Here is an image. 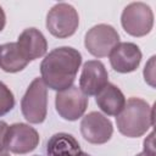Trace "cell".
<instances>
[{"mask_svg": "<svg viewBox=\"0 0 156 156\" xmlns=\"http://www.w3.org/2000/svg\"><path fill=\"white\" fill-rule=\"evenodd\" d=\"M80 63L82 56L78 50L68 46L56 48L41 61V79L52 90H65L72 87Z\"/></svg>", "mask_w": 156, "mask_h": 156, "instance_id": "6da1fadb", "label": "cell"}, {"mask_svg": "<svg viewBox=\"0 0 156 156\" xmlns=\"http://www.w3.org/2000/svg\"><path fill=\"white\" fill-rule=\"evenodd\" d=\"M118 130L128 138H138L154 126V107L145 100L130 98L121 113L116 116Z\"/></svg>", "mask_w": 156, "mask_h": 156, "instance_id": "7a4b0ae2", "label": "cell"}, {"mask_svg": "<svg viewBox=\"0 0 156 156\" xmlns=\"http://www.w3.org/2000/svg\"><path fill=\"white\" fill-rule=\"evenodd\" d=\"M23 117L29 123H41L48 111V88L41 78H35L28 87L21 101Z\"/></svg>", "mask_w": 156, "mask_h": 156, "instance_id": "3957f363", "label": "cell"}, {"mask_svg": "<svg viewBox=\"0 0 156 156\" xmlns=\"http://www.w3.org/2000/svg\"><path fill=\"white\" fill-rule=\"evenodd\" d=\"M79 17L77 10L66 2L56 4L46 16V28L56 38H68L78 28Z\"/></svg>", "mask_w": 156, "mask_h": 156, "instance_id": "277c9868", "label": "cell"}, {"mask_svg": "<svg viewBox=\"0 0 156 156\" xmlns=\"http://www.w3.org/2000/svg\"><path fill=\"white\" fill-rule=\"evenodd\" d=\"M121 22L128 34L133 37H144L152 29L154 13L149 5L139 1L132 2L124 7Z\"/></svg>", "mask_w": 156, "mask_h": 156, "instance_id": "5b68a950", "label": "cell"}, {"mask_svg": "<svg viewBox=\"0 0 156 156\" xmlns=\"http://www.w3.org/2000/svg\"><path fill=\"white\" fill-rule=\"evenodd\" d=\"M119 43L117 30L108 24H98L88 30L84 39L87 50L95 57L108 56L113 48Z\"/></svg>", "mask_w": 156, "mask_h": 156, "instance_id": "8992f818", "label": "cell"}, {"mask_svg": "<svg viewBox=\"0 0 156 156\" xmlns=\"http://www.w3.org/2000/svg\"><path fill=\"white\" fill-rule=\"evenodd\" d=\"M55 106L63 119L77 121L83 116L88 107V96L78 87L72 85L65 90L57 91Z\"/></svg>", "mask_w": 156, "mask_h": 156, "instance_id": "52a82bcc", "label": "cell"}, {"mask_svg": "<svg viewBox=\"0 0 156 156\" xmlns=\"http://www.w3.org/2000/svg\"><path fill=\"white\" fill-rule=\"evenodd\" d=\"M39 144L38 132L24 123H15L9 127L6 135V149L13 154H28Z\"/></svg>", "mask_w": 156, "mask_h": 156, "instance_id": "ba28073f", "label": "cell"}, {"mask_svg": "<svg viewBox=\"0 0 156 156\" xmlns=\"http://www.w3.org/2000/svg\"><path fill=\"white\" fill-rule=\"evenodd\" d=\"M80 133L91 144H105L111 139L113 127L111 121L100 112H90L80 122Z\"/></svg>", "mask_w": 156, "mask_h": 156, "instance_id": "9c48e42d", "label": "cell"}, {"mask_svg": "<svg viewBox=\"0 0 156 156\" xmlns=\"http://www.w3.org/2000/svg\"><path fill=\"white\" fill-rule=\"evenodd\" d=\"M107 83L108 74L102 62L90 60L84 63L79 79V89L87 96L98 95Z\"/></svg>", "mask_w": 156, "mask_h": 156, "instance_id": "30bf717a", "label": "cell"}, {"mask_svg": "<svg viewBox=\"0 0 156 156\" xmlns=\"http://www.w3.org/2000/svg\"><path fill=\"white\" fill-rule=\"evenodd\" d=\"M108 56L112 68L119 73L135 71L141 61V51L133 43H118Z\"/></svg>", "mask_w": 156, "mask_h": 156, "instance_id": "8fae6325", "label": "cell"}, {"mask_svg": "<svg viewBox=\"0 0 156 156\" xmlns=\"http://www.w3.org/2000/svg\"><path fill=\"white\" fill-rule=\"evenodd\" d=\"M17 48L26 61H33L45 55L48 43L45 37L37 28L24 29L17 40Z\"/></svg>", "mask_w": 156, "mask_h": 156, "instance_id": "7c38bea8", "label": "cell"}, {"mask_svg": "<svg viewBox=\"0 0 156 156\" xmlns=\"http://www.w3.org/2000/svg\"><path fill=\"white\" fill-rule=\"evenodd\" d=\"M96 104L106 115L118 116L126 105V98L119 88L107 83L96 95Z\"/></svg>", "mask_w": 156, "mask_h": 156, "instance_id": "4fadbf2b", "label": "cell"}, {"mask_svg": "<svg viewBox=\"0 0 156 156\" xmlns=\"http://www.w3.org/2000/svg\"><path fill=\"white\" fill-rule=\"evenodd\" d=\"M48 156H78L80 151L79 143L68 133L54 134L46 144Z\"/></svg>", "mask_w": 156, "mask_h": 156, "instance_id": "5bb4252c", "label": "cell"}, {"mask_svg": "<svg viewBox=\"0 0 156 156\" xmlns=\"http://www.w3.org/2000/svg\"><path fill=\"white\" fill-rule=\"evenodd\" d=\"M28 61L21 55L16 43H7L0 46V68L9 73H16L26 68Z\"/></svg>", "mask_w": 156, "mask_h": 156, "instance_id": "9a60e30c", "label": "cell"}, {"mask_svg": "<svg viewBox=\"0 0 156 156\" xmlns=\"http://www.w3.org/2000/svg\"><path fill=\"white\" fill-rule=\"evenodd\" d=\"M15 106V98L12 91L0 82V116L10 112Z\"/></svg>", "mask_w": 156, "mask_h": 156, "instance_id": "2e32d148", "label": "cell"}, {"mask_svg": "<svg viewBox=\"0 0 156 156\" xmlns=\"http://www.w3.org/2000/svg\"><path fill=\"white\" fill-rule=\"evenodd\" d=\"M154 61H155V56H152L149 61V63L145 66V69H144V77H145V80L151 85V87H155V83H154V79H155V74H154Z\"/></svg>", "mask_w": 156, "mask_h": 156, "instance_id": "e0dca14e", "label": "cell"}, {"mask_svg": "<svg viewBox=\"0 0 156 156\" xmlns=\"http://www.w3.org/2000/svg\"><path fill=\"white\" fill-rule=\"evenodd\" d=\"M154 132L150 133L149 136H146V139L144 140V151L145 154L150 155V156H155V146H154Z\"/></svg>", "mask_w": 156, "mask_h": 156, "instance_id": "ac0fdd59", "label": "cell"}, {"mask_svg": "<svg viewBox=\"0 0 156 156\" xmlns=\"http://www.w3.org/2000/svg\"><path fill=\"white\" fill-rule=\"evenodd\" d=\"M7 129H9V126L0 121V151L5 150L6 149V135H7Z\"/></svg>", "mask_w": 156, "mask_h": 156, "instance_id": "d6986e66", "label": "cell"}, {"mask_svg": "<svg viewBox=\"0 0 156 156\" xmlns=\"http://www.w3.org/2000/svg\"><path fill=\"white\" fill-rule=\"evenodd\" d=\"M5 23H6L5 12H4V10H2V9H1V6H0V32L4 29V27H5Z\"/></svg>", "mask_w": 156, "mask_h": 156, "instance_id": "ffe728a7", "label": "cell"}, {"mask_svg": "<svg viewBox=\"0 0 156 156\" xmlns=\"http://www.w3.org/2000/svg\"><path fill=\"white\" fill-rule=\"evenodd\" d=\"M0 156H10V154L6 150H2V151H0Z\"/></svg>", "mask_w": 156, "mask_h": 156, "instance_id": "44dd1931", "label": "cell"}, {"mask_svg": "<svg viewBox=\"0 0 156 156\" xmlns=\"http://www.w3.org/2000/svg\"><path fill=\"white\" fill-rule=\"evenodd\" d=\"M136 156H150V155H147V154H145V152H140V154H138Z\"/></svg>", "mask_w": 156, "mask_h": 156, "instance_id": "7402d4cb", "label": "cell"}, {"mask_svg": "<svg viewBox=\"0 0 156 156\" xmlns=\"http://www.w3.org/2000/svg\"><path fill=\"white\" fill-rule=\"evenodd\" d=\"M78 156H90V155H88V154H85V152H80Z\"/></svg>", "mask_w": 156, "mask_h": 156, "instance_id": "603a6c76", "label": "cell"}]
</instances>
